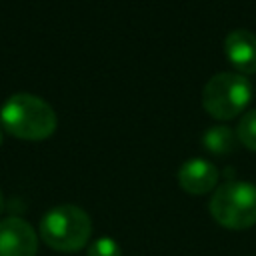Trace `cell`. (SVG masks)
<instances>
[{"label":"cell","instance_id":"1","mask_svg":"<svg viewBox=\"0 0 256 256\" xmlns=\"http://www.w3.org/2000/svg\"><path fill=\"white\" fill-rule=\"evenodd\" d=\"M2 126L22 140H44L54 134L58 126L56 112L40 96L18 92L12 94L0 110Z\"/></svg>","mask_w":256,"mask_h":256},{"label":"cell","instance_id":"10","mask_svg":"<svg viewBox=\"0 0 256 256\" xmlns=\"http://www.w3.org/2000/svg\"><path fill=\"white\" fill-rule=\"evenodd\" d=\"M120 246L116 240L112 238H98L96 242L90 244L88 248V256H120Z\"/></svg>","mask_w":256,"mask_h":256},{"label":"cell","instance_id":"11","mask_svg":"<svg viewBox=\"0 0 256 256\" xmlns=\"http://www.w3.org/2000/svg\"><path fill=\"white\" fill-rule=\"evenodd\" d=\"M4 194H2V190H0V214H2V210H4Z\"/></svg>","mask_w":256,"mask_h":256},{"label":"cell","instance_id":"2","mask_svg":"<svg viewBox=\"0 0 256 256\" xmlns=\"http://www.w3.org/2000/svg\"><path fill=\"white\" fill-rule=\"evenodd\" d=\"M92 232L90 216L74 204H60L40 220V238L58 252H76L86 246Z\"/></svg>","mask_w":256,"mask_h":256},{"label":"cell","instance_id":"7","mask_svg":"<svg viewBox=\"0 0 256 256\" xmlns=\"http://www.w3.org/2000/svg\"><path fill=\"white\" fill-rule=\"evenodd\" d=\"M178 182L188 194H206L218 182V170L204 158H190L178 170Z\"/></svg>","mask_w":256,"mask_h":256},{"label":"cell","instance_id":"9","mask_svg":"<svg viewBox=\"0 0 256 256\" xmlns=\"http://www.w3.org/2000/svg\"><path fill=\"white\" fill-rule=\"evenodd\" d=\"M236 136L246 148L256 152V110H250L240 118L238 128H236Z\"/></svg>","mask_w":256,"mask_h":256},{"label":"cell","instance_id":"8","mask_svg":"<svg viewBox=\"0 0 256 256\" xmlns=\"http://www.w3.org/2000/svg\"><path fill=\"white\" fill-rule=\"evenodd\" d=\"M236 134L228 126H210L202 134V144L210 154L224 156L236 148Z\"/></svg>","mask_w":256,"mask_h":256},{"label":"cell","instance_id":"3","mask_svg":"<svg viewBox=\"0 0 256 256\" xmlns=\"http://www.w3.org/2000/svg\"><path fill=\"white\" fill-rule=\"evenodd\" d=\"M210 212L218 224L232 230L254 226L256 224V184L242 182V180L222 184L210 200Z\"/></svg>","mask_w":256,"mask_h":256},{"label":"cell","instance_id":"5","mask_svg":"<svg viewBox=\"0 0 256 256\" xmlns=\"http://www.w3.org/2000/svg\"><path fill=\"white\" fill-rule=\"evenodd\" d=\"M36 250L38 236L26 220L18 216L0 220V256H36Z\"/></svg>","mask_w":256,"mask_h":256},{"label":"cell","instance_id":"6","mask_svg":"<svg viewBox=\"0 0 256 256\" xmlns=\"http://www.w3.org/2000/svg\"><path fill=\"white\" fill-rule=\"evenodd\" d=\"M224 54L238 74L244 76L256 72V36L250 30L238 28L228 32L224 38Z\"/></svg>","mask_w":256,"mask_h":256},{"label":"cell","instance_id":"4","mask_svg":"<svg viewBox=\"0 0 256 256\" xmlns=\"http://www.w3.org/2000/svg\"><path fill=\"white\" fill-rule=\"evenodd\" d=\"M250 94L252 86L246 76L238 72H218L204 84L202 106L210 116L218 120H230L246 108Z\"/></svg>","mask_w":256,"mask_h":256},{"label":"cell","instance_id":"12","mask_svg":"<svg viewBox=\"0 0 256 256\" xmlns=\"http://www.w3.org/2000/svg\"><path fill=\"white\" fill-rule=\"evenodd\" d=\"M0 144H2V132H0Z\"/></svg>","mask_w":256,"mask_h":256}]
</instances>
